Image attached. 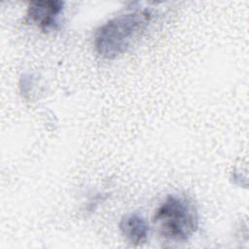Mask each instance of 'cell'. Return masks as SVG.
I'll return each instance as SVG.
<instances>
[{
    "label": "cell",
    "mask_w": 249,
    "mask_h": 249,
    "mask_svg": "<svg viewBox=\"0 0 249 249\" xmlns=\"http://www.w3.org/2000/svg\"><path fill=\"white\" fill-rule=\"evenodd\" d=\"M64 2L59 0L33 1L27 9V18L36 23L41 29L54 28L57 24V17L63 11Z\"/></svg>",
    "instance_id": "3"
},
{
    "label": "cell",
    "mask_w": 249,
    "mask_h": 249,
    "mask_svg": "<svg viewBox=\"0 0 249 249\" xmlns=\"http://www.w3.org/2000/svg\"><path fill=\"white\" fill-rule=\"evenodd\" d=\"M119 227L123 235L134 246L145 243L149 237V225L138 213H128L123 216Z\"/></svg>",
    "instance_id": "4"
},
{
    "label": "cell",
    "mask_w": 249,
    "mask_h": 249,
    "mask_svg": "<svg viewBox=\"0 0 249 249\" xmlns=\"http://www.w3.org/2000/svg\"><path fill=\"white\" fill-rule=\"evenodd\" d=\"M153 221L163 238L175 242L189 240L198 227V216L193 202L176 195H169L164 199Z\"/></svg>",
    "instance_id": "2"
},
{
    "label": "cell",
    "mask_w": 249,
    "mask_h": 249,
    "mask_svg": "<svg viewBox=\"0 0 249 249\" xmlns=\"http://www.w3.org/2000/svg\"><path fill=\"white\" fill-rule=\"evenodd\" d=\"M151 11L134 10L119 15L102 24L94 35L97 54L114 59L127 51L132 41L145 30L152 19Z\"/></svg>",
    "instance_id": "1"
}]
</instances>
